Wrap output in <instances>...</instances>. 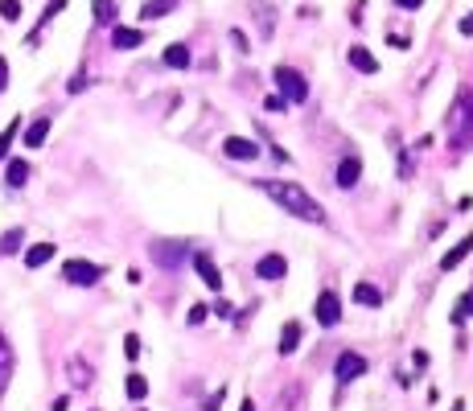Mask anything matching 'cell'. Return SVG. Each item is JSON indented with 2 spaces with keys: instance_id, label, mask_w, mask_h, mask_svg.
I'll use <instances>...</instances> for the list:
<instances>
[{
  "instance_id": "cell-12",
  "label": "cell",
  "mask_w": 473,
  "mask_h": 411,
  "mask_svg": "<svg viewBox=\"0 0 473 411\" xmlns=\"http://www.w3.org/2000/svg\"><path fill=\"white\" fill-rule=\"evenodd\" d=\"M255 276H259V280H284V276H288V259H284V255H264V259L255 263Z\"/></svg>"
},
{
  "instance_id": "cell-24",
  "label": "cell",
  "mask_w": 473,
  "mask_h": 411,
  "mask_svg": "<svg viewBox=\"0 0 473 411\" xmlns=\"http://www.w3.org/2000/svg\"><path fill=\"white\" fill-rule=\"evenodd\" d=\"M297 346H301V325H297V321H288V325L280 329V354H292Z\"/></svg>"
},
{
  "instance_id": "cell-22",
  "label": "cell",
  "mask_w": 473,
  "mask_h": 411,
  "mask_svg": "<svg viewBox=\"0 0 473 411\" xmlns=\"http://www.w3.org/2000/svg\"><path fill=\"white\" fill-rule=\"evenodd\" d=\"M8 379H12V346H8V338L0 333V391L8 387Z\"/></svg>"
},
{
  "instance_id": "cell-41",
  "label": "cell",
  "mask_w": 473,
  "mask_h": 411,
  "mask_svg": "<svg viewBox=\"0 0 473 411\" xmlns=\"http://www.w3.org/2000/svg\"><path fill=\"white\" fill-rule=\"evenodd\" d=\"M239 411H255V403H251V399H243V408Z\"/></svg>"
},
{
  "instance_id": "cell-21",
  "label": "cell",
  "mask_w": 473,
  "mask_h": 411,
  "mask_svg": "<svg viewBox=\"0 0 473 411\" xmlns=\"http://www.w3.org/2000/svg\"><path fill=\"white\" fill-rule=\"evenodd\" d=\"M177 4H181V0H144L140 16H144V21H161V16H169Z\"/></svg>"
},
{
  "instance_id": "cell-32",
  "label": "cell",
  "mask_w": 473,
  "mask_h": 411,
  "mask_svg": "<svg viewBox=\"0 0 473 411\" xmlns=\"http://www.w3.org/2000/svg\"><path fill=\"white\" fill-rule=\"evenodd\" d=\"M124 354H128V358H140V338H136V333L124 338Z\"/></svg>"
},
{
  "instance_id": "cell-39",
  "label": "cell",
  "mask_w": 473,
  "mask_h": 411,
  "mask_svg": "<svg viewBox=\"0 0 473 411\" xmlns=\"http://www.w3.org/2000/svg\"><path fill=\"white\" fill-rule=\"evenodd\" d=\"M8 86V58H0V91Z\"/></svg>"
},
{
  "instance_id": "cell-29",
  "label": "cell",
  "mask_w": 473,
  "mask_h": 411,
  "mask_svg": "<svg viewBox=\"0 0 473 411\" xmlns=\"http://www.w3.org/2000/svg\"><path fill=\"white\" fill-rule=\"evenodd\" d=\"M91 8H95V21H99V25H111V21H115V4H111V0H95Z\"/></svg>"
},
{
  "instance_id": "cell-1",
  "label": "cell",
  "mask_w": 473,
  "mask_h": 411,
  "mask_svg": "<svg viewBox=\"0 0 473 411\" xmlns=\"http://www.w3.org/2000/svg\"><path fill=\"white\" fill-rule=\"evenodd\" d=\"M259 189L284 210V214H292V218H301V222H325V210H321V202L317 198H309L297 181H276V177H264L259 181Z\"/></svg>"
},
{
  "instance_id": "cell-6",
  "label": "cell",
  "mask_w": 473,
  "mask_h": 411,
  "mask_svg": "<svg viewBox=\"0 0 473 411\" xmlns=\"http://www.w3.org/2000/svg\"><path fill=\"white\" fill-rule=\"evenodd\" d=\"M334 375H338V383H354V379H362L367 375V358L362 354H338V362H334Z\"/></svg>"
},
{
  "instance_id": "cell-7",
  "label": "cell",
  "mask_w": 473,
  "mask_h": 411,
  "mask_svg": "<svg viewBox=\"0 0 473 411\" xmlns=\"http://www.w3.org/2000/svg\"><path fill=\"white\" fill-rule=\"evenodd\" d=\"M222 152H227L231 161H255V156H259V144H255V140H243V136H227V140H222Z\"/></svg>"
},
{
  "instance_id": "cell-20",
  "label": "cell",
  "mask_w": 473,
  "mask_h": 411,
  "mask_svg": "<svg viewBox=\"0 0 473 411\" xmlns=\"http://www.w3.org/2000/svg\"><path fill=\"white\" fill-rule=\"evenodd\" d=\"M45 136H49V119L41 115V119H33V124L25 128V148H41V144H45Z\"/></svg>"
},
{
  "instance_id": "cell-2",
  "label": "cell",
  "mask_w": 473,
  "mask_h": 411,
  "mask_svg": "<svg viewBox=\"0 0 473 411\" xmlns=\"http://www.w3.org/2000/svg\"><path fill=\"white\" fill-rule=\"evenodd\" d=\"M445 136H449V144L457 152H470L473 148V86H465L453 99V107L445 115Z\"/></svg>"
},
{
  "instance_id": "cell-25",
  "label": "cell",
  "mask_w": 473,
  "mask_h": 411,
  "mask_svg": "<svg viewBox=\"0 0 473 411\" xmlns=\"http://www.w3.org/2000/svg\"><path fill=\"white\" fill-rule=\"evenodd\" d=\"M21 243H25V231H21V226L4 231V235H0V255H16V251H21Z\"/></svg>"
},
{
  "instance_id": "cell-13",
  "label": "cell",
  "mask_w": 473,
  "mask_h": 411,
  "mask_svg": "<svg viewBox=\"0 0 473 411\" xmlns=\"http://www.w3.org/2000/svg\"><path fill=\"white\" fill-rule=\"evenodd\" d=\"M111 45H115V49H136V45H144V29L115 25V29H111Z\"/></svg>"
},
{
  "instance_id": "cell-9",
  "label": "cell",
  "mask_w": 473,
  "mask_h": 411,
  "mask_svg": "<svg viewBox=\"0 0 473 411\" xmlns=\"http://www.w3.org/2000/svg\"><path fill=\"white\" fill-rule=\"evenodd\" d=\"M317 321L321 325H338L342 321V296L338 292H321L317 296Z\"/></svg>"
},
{
  "instance_id": "cell-18",
  "label": "cell",
  "mask_w": 473,
  "mask_h": 411,
  "mask_svg": "<svg viewBox=\"0 0 473 411\" xmlns=\"http://www.w3.org/2000/svg\"><path fill=\"white\" fill-rule=\"evenodd\" d=\"M54 251H58L54 243H33V247L25 251V268H45V263L54 259Z\"/></svg>"
},
{
  "instance_id": "cell-34",
  "label": "cell",
  "mask_w": 473,
  "mask_h": 411,
  "mask_svg": "<svg viewBox=\"0 0 473 411\" xmlns=\"http://www.w3.org/2000/svg\"><path fill=\"white\" fill-rule=\"evenodd\" d=\"M206 313H210L206 305H194V309H189V325H202V321H206Z\"/></svg>"
},
{
  "instance_id": "cell-36",
  "label": "cell",
  "mask_w": 473,
  "mask_h": 411,
  "mask_svg": "<svg viewBox=\"0 0 473 411\" xmlns=\"http://www.w3.org/2000/svg\"><path fill=\"white\" fill-rule=\"evenodd\" d=\"M284 107H288V99H284V95H272V99H268V111H284Z\"/></svg>"
},
{
  "instance_id": "cell-14",
  "label": "cell",
  "mask_w": 473,
  "mask_h": 411,
  "mask_svg": "<svg viewBox=\"0 0 473 411\" xmlns=\"http://www.w3.org/2000/svg\"><path fill=\"white\" fill-rule=\"evenodd\" d=\"M346 58H350V66H354L358 74H375V70H379V58H375L367 45H350V54H346Z\"/></svg>"
},
{
  "instance_id": "cell-40",
  "label": "cell",
  "mask_w": 473,
  "mask_h": 411,
  "mask_svg": "<svg viewBox=\"0 0 473 411\" xmlns=\"http://www.w3.org/2000/svg\"><path fill=\"white\" fill-rule=\"evenodd\" d=\"M395 4H400V8H408V12H412V8H420V4H424V0H395Z\"/></svg>"
},
{
  "instance_id": "cell-16",
  "label": "cell",
  "mask_w": 473,
  "mask_h": 411,
  "mask_svg": "<svg viewBox=\"0 0 473 411\" xmlns=\"http://www.w3.org/2000/svg\"><path fill=\"white\" fill-rule=\"evenodd\" d=\"M470 251H473V235H465V239H461L453 251H445V255H441V272H453V268H457V263H461Z\"/></svg>"
},
{
  "instance_id": "cell-8",
  "label": "cell",
  "mask_w": 473,
  "mask_h": 411,
  "mask_svg": "<svg viewBox=\"0 0 473 411\" xmlns=\"http://www.w3.org/2000/svg\"><path fill=\"white\" fill-rule=\"evenodd\" d=\"M189 259H194V272H198V276H202V284H206V288H214V292H218V288H222V276H218V268H214V259H210V255H206V251H194V255H189Z\"/></svg>"
},
{
  "instance_id": "cell-28",
  "label": "cell",
  "mask_w": 473,
  "mask_h": 411,
  "mask_svg": "<svg viewBox=\"0 0 473 411\" xmlns=\"http://www.w3.org/2000/svg\"><path fill=\"white\" fill-rule=\"evenodd\" d=\"M16 132H21V119H12L4 132H0V161H8V148H12V140H16Z\"/></svg>"
},
{
  "instance_id": "cell-27",
  "label": "cell",
  "mask_w": 473,
  "mask_h": 411,
  "mask_svg": "<svg viewBox=\"0 0 473 411\" xmlns=\"http://www.w3.org/2000/svg\"><path fill=\"white\" fill-rule=\"evenodd\" d=\"M144 395H148V379H144V375H128V399L140 403Z\"/></svg>"
},
{
  "instance_id": "cell-5",
  "label": "cell",
  "mask_w": 473,
  "mask_h": 411,
  "mask_svg": "<svg viewBox=\"0 0 473 411\" xmlns=\"http://www.w3.org/2000/svg\"><path fill=\"white\" fill-rule=\"evenodd\" d=\"M99 276H103V268L91 263V259H66V263H62V280L74 284V288H91V284H99Z\"/></svg>"
},
{
  "instance_id": "cell-19",
  "label": "cell",
  "mask_w": 473,
  "mask_h": 411,
  "mask_svg": "<svg viewBox=\"0 0 473 411\" xmlns=\"http://www.w3.org/2000/svg\"><path fill=\"white\" fill-rule=\"evenodd\" d=\"M66 375H70V383H74L78 391H82V387H91V379H95V371H91L82 358H70V362H66Z\"/></svg>"
},
{
  "instance_id": "cell-23",
  "label": "cell",
  "mask_w": 473,
  "mask_h": 411,
  "mask_svg": "<svg viewBox=\"0 0 473 411\" xmlns=\"http://www.w3.org/2000/svg\"><path fill=\"white\" fill-rule=\"evenodd\" d=\"M354 301L367 305V309H379V305H383V292H379L375 284H358V288H354Z\"/></svg>"
},
{
  "instance_id": "cell-3",
  "label": "cell",
  "mask_w": 473,
  "mask_h": 411,
  "mask_svg": "<svg viewBox=\"0 0 473 411\" xmlns=\"http://www.w3.org/2000/svg\"><path fill=\"white\" fill-rule=\"evenodd\" d=\"M276 86H280V95L288 99V103H305L309 99V82H305V74H297L292 66H276Z\"/></svg>"
},
{
  "instance_id": "cell-17",
  "label": "cell",
  "mask_w": 473,
  "mask_h": 411,
  "mask_svg": "<svg viewBox=\"0 0 473 411\" xmlns=\"http://www.w3.org/2000/svg\"><path fill=\"white\" fill-rule=\"evenodd\" d=\"M189 62H194V54H189L185 41H173V45L165 49V66H173V70H185Z\"/></svg>"
},
{
  "instance_id": "cell-30",
  "label": "cell",
  "mask_w": 473,
  "mask_h": 411,
  "mask_svg": "<svg viewBox=\"0 0 473 411\" xmlns=\"http://www.w3.org/2000/svg\"><path fill=\"white\" fill-rule=\"evenodd\" d=\"M470 317H473V288L457 301V309H453V321H457V325H461V321H470Z\"/></svg>"
},
{
  "instance_id": "cell-15",
  "label": "cell",
  "mask_w": 473,
  "mask_h": 411,
  "mask_svg": "<svg viewBox=\"0 0 473 411\" xmlns=\"http://www.w3.org/2000/svg\"><path fill=\"white\" fill-rule=\"evenodd\" d=\"M25 181H29V161L12 156V161H8V169H4V185H8V189H21Z\"/></svg>"
},
{
  "instance_id": "cell-10",
  "label": "cell",
  "mask_w": 473,
  "mask_h": 411,
  "mask_svg": "<svg viewBox=\"0 0 473 411\" xmlns=\"http://www.w3.org/2000/svg\"><path fill=\"white\" fill-rule=\"evenodd\" d=\"M251 12H255L259 37H272V33H276V4H272V0H251Z\"/></svg>"
},
{
  "instance_id": "cell-26",
  "label": "cell",
  "mask_w": 473,
  "mask_h": 411,
  "mask_svg": "<svg viewBox=\"0 0 473 411\" xmlns=\"http://www.w3.org/2000/svg\"><path fill=\"white\" fill-rule=\"evenodd\" d=\"M62 8H66V0H49V4H45V12H41V25H49V21H54V16L62 12ZM41 25H37V29H41ZM37 29L29 33V45H37V37H41Z\"/></svg>"
},
{
  "instance_id": "cell-38",
  "label": "cell",
  "mask_w": 473,
  "mask_h": 411,
  "mask_svg": "<svg viewBox=\"0 0 473 411\" xmlns=\"http://www.w3.org/2000/svg\"><path fill=\"white\" fill-rule=\"evenodd\" d=\"M457 29H461L465 37H473V12H465V16H461V25H457Z\"/></svg>"
},
{
  "instance_id": "cell-33",
  "label": "cell",
  "mask_w": 473,
  "mask_h": 411,
  "mask_svg": "<svg viewBox=\"0 0 473 411\" xmlns=\"http://www.w3.org/2000/svg\"><path fill=\"white\" fill-rule=\"evenodd\" d=\"M86 82H91V78H86V74L78 70V74L70 78V86H66V91H70V95H78V91H86Z\"/></svg>"
},
{
  "instance_id": "cell-31",
  "label": "cell",
  "mask_w": 473,
  "mask_h": 411,
  "mask_svg": "<svg viewBox=\"0 0 473 411\" xmlns=\"http://www.w3.org/2000/svg\"><path fill=\"white\" fill-rule=\"evenodd\" d=\"M0 16L4 21H21V0H0Z\"/></svg>"
},
{
  "instance_id": "cell-35",
  "label": "cell",
  "mask_w": 473,
  "mask_h": 411,
  "mask_svg": "<svg viewBox=\"0 0 473 411\" xmlns=\"http://www.w3.org/2000/svg\"><path fill=\"white\" fill-rule=\"evenodd\" d=\"M222 395H227V387H218V391L206 399V411H218V408H222Z\"/></svg>"
},
{
  "instance_id": "cell-11",
  "label": "cell",
  "mask_w": 473,
  "mask_h": 411,
  "mask_svg": "<svg viewBox=\"0 0 473 411\" xmlns=\"http://www.w3.org/2000/svg\"><path fill=\"white\" fill-rule=\"evenodd\" d=\"M362 177V161L358 156H342L338 161V189H354Z\"/></svg>"
},
{
  "instance_id": "cell-4",
  "label": "cell",
  "mask_w": 473,
  "mask_h": 411,
  "mask_svg": "<svg viewBox=\"0 0 473 411\" xmlns=\"http://www.w3.org/2000/svg\"><path fill=\"white\" fill-rule=\"evenodd\" d=\"M148 251H152V263L165 268V272H177V268L189 259V247H185V243H173V239H161V243H152Z\"/></svg>"
},
{
  "instance_id": "cell-37",
  "label": "cell",
  "mask_w": 473,
  "mask_h": 411,
  "mask_svg": "<svg viewBox=\"0 0 473 411\" xmlns=\"http://www.w3.org/2000/svg\"><path fill=\"white\" fill-rule=\"evenodd\" d=\"M210 313H218V317H222V321H227V317H235V309H231V305H227V301H218V305H214V309H210Z\"/></svg>"
}]
</instances>
